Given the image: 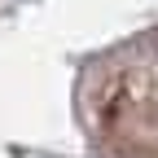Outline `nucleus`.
Masks as SVG:
<instances>
[{
	"label": "nucleus",
	"instance_id": "obj_1",
	"mask_svg": "<svg viewBox=\"0 0 158 158\" xmlns=\"http://www.w3.org/2000/svg\"><path fill=\"white\" fill-rule=\"evenodd\" d=\"M123 136L118 141H127L136 149H145V158H158V92H132L123 101Z\"/></svg>",
	"mask_w": 158,
	"mask_h": 158
}]
</instances>
